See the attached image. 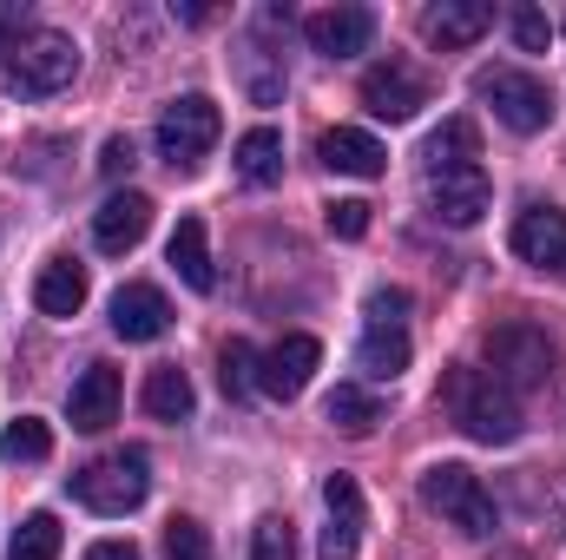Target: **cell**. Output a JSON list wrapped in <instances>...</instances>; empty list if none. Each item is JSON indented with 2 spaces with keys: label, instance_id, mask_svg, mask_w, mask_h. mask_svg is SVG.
<instances>
[{
  "label": "cell",
  "instance_id": "cell-1",
  "mask_svg": "<svg viewBox=\"0 0 566 560\" xmlns=\"http://www.w3.org/2000/svg\"><path fill=\"white\" fill-rule=\"evenodd\" d=\"M441 409L448 422L461 428V435H474V442H488V448H507V442H521V403H514V390H501L488 370H474V363H454L448 376H441Z\"/></svg>",
  "mask_w": 566,
  "mask_h": 560
},
{
  "label": "cell",
  "instance_id": "cell-2",
  "mask_svg": "<svg viewBox=\"0 0 566 560\" xmlns=\"http://www.w3.org/2000/svg\"><path fill=\"white\" fill-rule=\"evenodd\" d=\"M73 73H80V46L73 33H53V27H27L0 60V86L20 100H53L73 86Z\"/></svg>",
  "mask_w": 566,
  "mask_h": 560
},
{
  "label": "cell",
  "instance_id": "cell-3",
  "mask_svg": "<svg viewBox=\"0 0 566 560\" xmlns=\"http://www.w3.org/2000/svg\"><path fill=\"white\" fill-rule=\"evenodd\" d=\"M474 100H488L494 120L507 133H521V139L554 126V86L541 73H527V66H481L474 73Z\"/></svg>",
  "mask_w": 566,
  "mask_h": 560
},
{
  "label": "cell",
  "instance_id": "cell-4",
  "mask_svg": "<svg viewBox=\"0 0 566 560\" xmlns=\"http://www.w3.org/2000/svg\"><path fill=\"white\" fill-rule=\"evenodd\" d=\"M422 501L441 515V521H454L468 541H488L494 521H501V515H494V495H488L481 475L461 468V462H434V468H428L422 475Z\"/></svg>",
  "mask_w": 566,
  "mask_h": 560
},
{
  "label": "cell",
  "instance_id": "cell-5",
  "mask_svg": "<svg viewBox=\"0 0 566 560\" xmlns=\"http://www.w3.org/2000/svg\"><path fill=\"white\" fill-rule=\"evenodd\" d=\"M481 356H488V376L501 390H534L554 376V336L534 323H494L481 336Z\"/></svg>",
  "mask_w": 566,
  "mask_h": 560
},
{
  "label": "cell",
  "instance_id": "cell-6",
  "mask_svg": "<svg viewBox=\"0 0 566 560\" xmlns=\"http://www.w3.org/2000/svg\"><path fill=\"white\" fill-rule=\"evenodd\" d=\"M73 501L93 508V515H133L145 495H151V475H145V455L126 448V455H99L86 468H73Z\"/></svg>",
  "mask_w": 566,
  "mask_h": 560
},
{
  "label": "cell",
  "instance_id": "cell-7",
  "mask_svg": "<svg viewBox=\"0 0 566 560\" xmlns=\"http://www.w3.org/2000/svg\"><path fill=\"white\" fill-rule=\"evenodd\" d=\"M218 133H224V113H218L205 93H185V100H171V106L158 113V158L191 178V172L205 165V152L218 145Z\"/></svg>",
  "mask_w": 566,
  "mask_h": 560
},
{
  "label": "cell",
  "instance_id": "cell-8",
  "mask_svg": "<svg viewBox=\"0 0 566 560\" xmlns=\"http://www.w3.org/2000/svg\"><path fill=\"white\" fill-rule=\"evenodd\" d=\"M428 211L441 225H481L494 185H488V165H448V172H422Z\"/></svg>",
  "mask_w": 566,
  "mask_h": 560
},
{
  "label": "cell",
  "instance_id": "cell-9",
  "mask_svg": "<svg viewBox=\"0 0 566 560\" xmlns=\"http://www.w3.org/2000/svg\"><path fill=\"white\" fill-rule=\"evenodd\" d=\"M316 370H323V343L296 330V336H283V343H271V350L258 356V390L277 396V403H296Z\"/></svg>",
  "mask_w": 566,
  "mask_h": 560
},
{
  "label": "cell",
  "instance_id": "cell-10",
  "mask_svg": "<svg viewBox=\"0 0 566 560\" xmlns=\"http://www.w3.org/2000/svg\"><path fill=\"white\" fill-rule=\"evenodd\" d=\"M363 106H369L376 120L402 126V120H416V113L428 106V80L416 73V66H402V60H382V66L363 73Z\"/></svg>",
  "mask_w": 566,
  "mask_h": 560
},
{
  "label": "cell",
  "instance_id": "cell-11",
  "mask_svg": "<svg viewBox=\"0 0 566 560\" xmlns=\"http://www.w3.org/2000/svg\"><path fill=\"white\" fill-rule=\"evenodd\" d=\"M514 258L547 271V278H566V211L560 205H527L514 218Z\"/></svg>",
  "mask_w": 566,
  "mask_h": 560
},
{
  "label": "cell",
  "instance_id": "cell-12",
  "mask_svg": "<svg viewBox=\"0 0 566 560\" xmlns=\"http://www.w3.org/2000/svg\"><path fill=\"white\" fill-rule=\"evenodd\" d=\"M303 40H310L323 60H356V53H369V40H376V13H369V7H323V13L303 20Z\"/></svg>",
  "mask_w": 566,
  "mask_h": 560
},
{
  "label": "cell",
  "instance_id": "cell-13",
  "mask_svg": "<svg viewBox=\"0 0 566 560\" xmlns=\"http://www.w3.org/2000/svg\"><path fill=\"white\" fill-rule=\"evenodd\" d=\"M323 508H329V528L316 541V560H356V548H363V488H356V475H329Z\"/></svg>",
  "mask_w": 566,
  "mask_h": 560
},
{
  "label": "cell",
  "instance_id": "cell-14",
  "mask_svg": "<svg viewBox=\"0 0 566 560\" xmlns=\"http://www.w3.org/2000/svg\"><path fill=\"white\" fill-rule=\"evenodd\" d=\"M171 330V303L158 283H119L113 290V336L126 343H158Z\"/></svg>",
  "mask_w": 566,
  "mask_h": 560
},
{
  "label": "cell",
  "instance_id": "cell-15",
  "mask_svg": "<svg viewBox=\"0 0 566 560\" xmlns=\"http://www.w3.org/2000/svg\"><path fill=\"white\" fill-rule=\"evenodd\" d=\"M145 231H151V198H145V191H113V198L93 211V245H99L106 258H126Z\"/></svg>",
  "mask_w": 566,
  "mask_h": 560
},
{
  "label": "cell",
  "instance_id": "cell-16",
  "mask_svg": "<svg viewBox=\"0 0 566 560\" xmlns=\"http://www.w3.org/2000/svg\"><path fill=\"white\" fill-rule=\"evenodd\" d=\"M66 422H73L80 435H99V428L119 422V370H113V363H86V376H80L73 396H66Z\"/></svg>",
  "mask_w": 566,
  "mask_h": 560
},
{
  "label": "cell",
  "instance_id": "cell-17",
  "mask_svg": "<svg viewBox=\"0 0 566 560\" xmlns=\"http://www.w3.org/2000/svg\"><path fill=\"white\" fill-rule=\"evenodd\" d=\"M488 27H494V7H488V0H441V7H428L422 13V40L428 46H441V53L474 46Z\"/></svg>",
  "mask_w": 566,
  "mask_h": 560
},
{
  "label": "cell",
  "instance_id": "cell-18",
  "mask_svg": "<svg viewBox=\"0 0 566 560\" xmlns=\"http://www.w3.org/2000/svg\"><path fill=\"white\" fill-rule=\"evenodd\" d=\"M316 158H323L329 172H343V178H382V172H389L382 139L363 133V126H336V133H323V139H316Z\"/></svg>",
  "mask_w": 566,
  "mask_h": 560
},
{
  "label": "cell",
  "instance_id": "cell-19",
  "mask_svg": "<svg viewBox=\"0 0 566 560\" xmlns=\"http://www.w3.org/2000/svg\"><path fill=\"white\" fill-rule=\"evenodd\" d=\"M416 343H409V323H363V343H356V363L369 383H396L409 370Z\"/></svg>",
  "mask_w": 566,
  "mask_h": 560
},
{
  "label": "cell",
  "instance_id": "cell-20",
  "mask_svg": "<svg viewBox=\"0 0 566 560\" xmlns=\"http://www.w3.org/2000/svg\"><path fill=\"white\" fill-rule=\"evenodd\" d=\"M33 303H40V317H80L86 310V265H73V258H53V265H40V278H33Z\"/></svg>",
  "mask_w": 566,
  "mask_h": 560
},
{
  "label": "cell",
  "instance_id": "cell-21",
  "mask_svg": "<svg viewBox=\"0 0 566 560\" xmlns=\"http://www.w3.org/2000/svg\"><path fill=\"white\" fill-rule=\"evenodd\" d=\"M238 86H244L251 106H277L283 100V53L264 46V33H251V40L238 46Z\"/></svg>",
  "mask_w": 566,
  "mask_h": 560
},
{
  "label": "cell",
  "instance_id": "cell-22",
  "mask_svg": "<svg viewBox=\"0 0 566 560\" xmlns=\"http://www.w3.org/2000/svg\"><path fill=\"white\" fill-rule=\"evenodd\" d=\"M231 165H238V178H244V185H258V191H264V185H277V178H283V133H277V126H251L244 139L231 145Z\"/></svg>",
  "mask_w": 566,
  "mask_h": 560
},
{
  "label": "cell",
  "instance_id": "cell-23",
  "mask_svg": "<svg viewBox=\"0 0 566 560\" xmlns=\"http://www.w3.org/2000/svg\"><path fill=\"white\" fill-rule=\"evenodd\" d=\"M165 258H171V271L191 283V290H211V283H218V271H211V238H205V218H178V231H171Z\"/></svg>",
  "mask_w": 566,
  "mask_h": 560
},
{
  "label": "cell",
  "instance_id": "cell-24",
  "mask_svg": "<svg viewBox=\"0 0 566 560\" xmlns=\"http://www.w3.org/2000/svg\"><path fill=\"white\" fill-rule=\"evenodd\" d=\"M191 409H198L191 376H185L178 363H158V370L145 376V416L151 422H191Z\"/></svg>",
  "mask_w": 566,
  "mask_h": 560
},
{
  "label": "cell",
  "instance_id": "cell-25",
  "mask_svg": "<svg viewBox=\"0 0 566 560\" xmlns=\"http://www.w3.org/2000/svg\"><path fill=\"white\" fill-rule=\"evenodd\" d=\"M422 165H428V172H448V165H481V133H474V120H448V126L422 145Z\"/></svg>",
  "mask_w": 566,
  "mask_h": 560
},
{
  "label": "cell",
  "instance_id": "cell-26",
  "mask_svg": "<svg viewBox=\"0 0 566 560\" xmlns=\"http://www.w3.org/2000/svg\"><path fill=\"white\" fill-rule=\"evenodd\" d=\"M323 416L336 422L343 435H369V428L382 422V403H376L369 390H356V383H336V396L323 403Z\"/></svg>",
  "mask_w": 566,
  "mask_h": 560
},
{
  "label": "cell",
  "instance_id": "cell-27",
  "mask_svg": "<svg viewBox=\"0 0 566 560\" xmlns=\"http://www.w3.org/2000/svg\"><path fill=\"white\" fill-rule=\"evenodd\" d=\"M0 455H7V462H46V455H53V428L40 416H13L0 428Z\"/></svg>",
  "mask_w": 566,
  "mask_h": 560
},
{
  "label": "cell",
  "instance_id": "cell-28",
  "mask_svg": "<svg viewBox=\"0 0 566 560\" xmlns=\"http://www.w3.org/2000/svg\"><path fill=\"white\" fill-rule=\"evenodd\" d=\"M218 383H224V396H231V403L258 390V356H251V343H244V336H231V343L218 350Z\"/></svg>",
  "mask_w": 566,
  "mask_h": 560
},
{
  "label": "cell",
  "instance_id": "cell-29",
  "mask_svg": "<svg viewBox=\"0 0 566 560\" xmlns=\"http://www.w3.org/2000/svg\"><path fill=\"white\" fill-rule=\"evenodd\" d=\"M7 560H60V521L53 515H27L20 535H13V548H7Z\"/></svg>",
  "mask_w": 566,
  "mask_h": 560
},
{
  "label": "cell",
  "instance_id": "cell-30",
  "mask_svg": "<svg viewBox=\"0 0 566 560\" xmlns=\"http://www.w3.org/2000/svg\"><path fill=\"white\" fill-rule=\"evenodd\" d=\"M165 560H211V535H205V521L171 515V521H165Z\"/></svg>",
  "mask_w": 566,
  "mask_h": 560
},
{
  "label": "cell",
  "instance_id": "cell-31",
  "mask_svg": "<svg viewBox=\"0 0 566 560\" xmlns=\"http://www.w3.org/2000/svg\"><path fill=\"white\" fill-rule=\"evenodd\" d=\"M251 560H296V528L290 515H264L251 528Z\"/></svg>",
  "mask_w": 566,
  "mask_h": 560
},
{
  "label": "cell",
  "instance_id": "cell-32",
  "mask_svg": "<svg viewBox=\"0 0 566 560\" xmlns=\"http://www.w3.org/2000/svg\"><path fill=\"white\" fill-rule=\"evenodd\" d=\"M507 27H514V46H521V53H547V40H554V27H547L541 7H514Z\"/></svg>",
  "mask_w": 566,
  "mask_h": 560
},
{
  "label": "cell",
  "instance_id": "cell-33",
  "mask_svg": "<svg viewBox=\"0 0 566 560\" xmlns=\"http://www.w3.org/2000/svg\"><path fill=\"white\" fill-rule=\"evenodd\" d=\"M323 225H329V238H363L369 231V205L363 198H329L323 205Z\"/></svg>",
  "mask_w": 566,
  "mask_h": 560
},
{
  "label": "cell",
  "instance_id": "cell-34",
  "mask_svg": "<svg viewBox=\"0 0 566 560\" xmlns=\"http://www.w3.org/2000/svg\"><path fill=\"white\" fill-rule=\"evenodd\" d=\"M363 323H409V290H396V283L369 290V303H363Z\"/></svg>",
  "mask_w": 566,
  "mask_h": 560
},
{
  "label": "cell",
  "instance_id": "cell-35",
  "mask_svg": "<svg viewBox=\"0 0 566 560\" xmlns=\"http://www.w3.org/2000/svg\"><path fill=\"white\" fill-rule=\"evenodd\" d=\"M139 165V152H133V139H106V152H99V172L106 178H126Z\"/></svg>",
  "mask_w": 566,
  "mask_h": 560
},
{
  "label": "cell",
  "instance_id": "cell-36",
  "mask_svg": "<svg viewBox=\"0 0 566 560\" xmlns=\"http://www.w3.org/2000/svg\"><path fill=\"white\" fill-rule=\"evenodd\" d=\"M27 33V20H20V7H0V60H7V46Z\"/></svg>",
  "mask_w": 566,
  "mask_h": 560
},
{
  "label": "cell",
  "instance_id": "cell-37",
  "mask_svg": "<svg viewBox=\"0 0 566 560\" xmlns=\"http://www.w3.org/2000/svg\"><path fill=\"white\" fill-rule=\"evenodd\" d=\"M86 560H139V554H133V541H93Z\"/></svg>",
  "mask_w": 566,
  "mask_h": 560
},
{
  "label": "cell",
  "instance_id": "cell-38",
  "mask_svg": "<svg viewBox=\"0 0 566 560\" xmlns=\"http://www.w3.org/2000/svg\"><path fill=\"white\" fill-rule=\"evenodd\" d=\"M171 13H178L185 27H205V20H211V7H198V0H185V7H171Z\"/></svg>",
  "mask_w": 566,
  "mask_h": 560
},
{
  "label": "cell",
  "instance_id": "cell-39",
  "mask_svg": "<svg viewBox=\"0 0 566 560\" xmlns=\"http://www.w3.org/2000/svg\"><path fill=\"white\" fill-rule=\"evenodd\" d=\"M494 560H527V554H521V548H501V554H494Z\"/></svg>",
  "mask_w": 566,
  "mask_h": 560
},
{
  "label": "cell",
  "instance_id": "cell-40",
  "mask_svg": "<svg viewBox=\"0 0 566 560\" xmlns=\"http://www.w3.org/2000/svg\"><path fill=\"white\" fill-rule=\"evenodd\" d=\"M560 33H566V20H560Z\"/></svg>",
  "mask_w": 566,
  "mask_h": 560
}]
</instances>
